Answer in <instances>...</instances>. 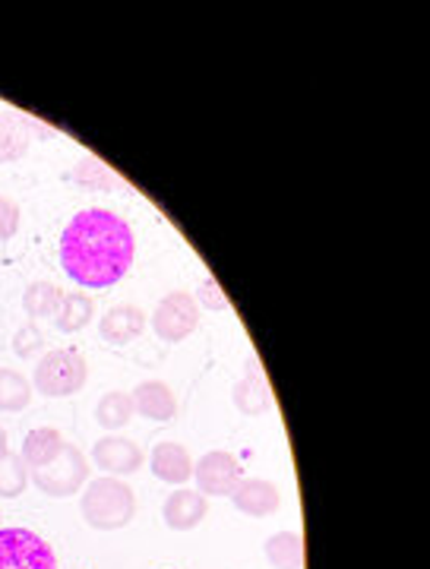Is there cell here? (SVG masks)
<instances>
[{"instance_id":"1","label":"cell","mask_w":430,"mask_h":569,"mask_svg":"<svg viewBox=\"0 0 430 569\" xmlns=\"http://www.w3.org/2000/svg\"><path fill=\"white\" fill-rule=\"evenodd\" d=\"M137 241L130 224L111 209H82L61 234L63 272L80 288H111L130 272Z\"/></svg>"},{"instance_id":"2","label":"cell","mask_w":430,"mask_h":569,"mask_svg":"<svg viewBox=\"0 0 430 569\" xmlns=\"http://www.w3.org/2000/svg\"><path fill=\"white\" fill-rule=\"evenodd\" d=\"M80 512L86 526H92V529H127L133 522V516H137V497L121 478L104 475V478H96V481H86V488L80 490Z\"/></svg>"},{"instance_id":"3","label":"cell","mask_w":430,"mask_h":569,"mask_svg":"<svg viewBox=\"0 0 430 569\" xmlns=\"http://www.w3.org/2000/svg\"><path fill=\"white\" fill-rule=\"evenodd\" d=\"M89 380V361L77 348H54L41 355L39 367L32 373V387L39 389L44 399H67L77 396Z\"/></svg>"},{"instance_id":"4","label":"cell","mask_w":430,"mask_h":569,"mask_svg":"<svg viewBox=\"0 0 430 569\" xmlns=\"http://www.w3.org/2000/svg\"><path fill=\"white\" fill-rule=\"evenodd\" d=\"M29 481H32L41 493H48V497H73V493H80V490L86 488V481H89V459L82 456L80 447H73V443L67 440L61 449V456H58L51 466L29 471Z\"/></svg>"},{"instance_id":"5","label":"cell","mask_w":430,"mask_h":569,"mask_svg":"<svg viewBox=\"0 0 430 569\" xmlns=\"http://www.w3.org/2000/svg\"><path fill=\"white\" fill-rule=\"evenodd\" d=\"M0 569H58V553L36 531L0 526Z\"/></svg>"},{"instance_id":"6","label":"cell","mask_w":430,"mask_h":569,"mask_svg":"<svg viewBox=\"0 0 430 569\" xmlns=\"http://www.w3.org/2000/svg\"><path fill=\"white\" fill-rule=\"evenodd\" d=\"M197 326H200V305L193 301L190 291L164 295L152 313V329L162 342H184Z\"/></svg>"},{"instance_id":"7","label":"cell","mask_w":430,"mask_h":569,"mask_svg":"<svg viewBox=\"0 0 430 569\" xmlns=\"http://www.w3.org/2000/svg\"><path fill=\"white\" fill-rule=\"evenodd\" d=\"M241 478H244L241 462L226 449H212L200 462H193V481H197V490L206 500L209 497H231V490L238 488Z\"/></svg>"},{"instance_id":"8","label":"cell","mask_w":430,"mask_h":569,"mask_svg":"<svg viewBox=\"0 0 430 569\" xmlns=\"http://www.w3.org/2000/svg\"><path fill=\"white\" fill-rule=\"evenodd\" d=\"M92 462L96 468H102L104 475H111V478H123V475H133V471H140L146 462L143 449L137 447L133 440H127V437H102L96 447H92Z\"/></svg>"},{"instance_id":"9","label":"cell","mask_w":430,"mask_h":569,"mask_svg":"<svg viewBox=\"0 0 430 569\" xmlns=\"http://www.w3.org/2000/svg\"><path fill=\"white\" fill-rule=\"evenodd\" d=\"M238 512L244 516H253V519H263V516H272L276 509L282 507V493L272 481H263V478H241L238 488L231 490L228 497Z\"/></svg>"},{"instance_id":"10","label":"cell","mask_w":430,"mask_h":569,"mask_svg":"<svg viewBox=\"0 0 430 569\" xmlns=\"http://www.w3.org/2000/svg\"><path fill=\"white\" fill-rule=\"evenodd\" d=\"M209 512V500H206L200 490H174L162 507V519L168 529L174 531H190L197 529Z\"/></svg>"},{"instance_id":"11","label":"cell","mask_w":430,"mask_h":569,"mask_svg":"<svg viewBox=\"0 0 430 569\" xmlns=\"http://www.w3.org/2000/svg\"><path fill=\"white\" fill-rule=\"evenodd\" d=\"M231 402L241 415H250V418L263 415L272 406V389H269V380L263 377V367L257 365V358H250L247 377L231 389Z\"/></svg>"},{"instance_id":"12","label":"cell","mask_w":430,"mask_h":569,"mask_svg":"<svg viewBox=\"0 0 430 569\" xmlns=\"http://www.w3.org/2000/svg\"><path fill=\"white\" fill-rule=\"evenodd\" d=\"M149 468H152V475L159 481H164V485H187L193 478V459H190V452L181 443H171V440L156 443L152 456H149Z\"/></svg>"},{"instance_id":"13","label":"cell","mask_w":430,"mask_h":569,"mask_svg":"<svg viewBox=\"0 0 430 569\" xmlns=\"http://www.w3.org/2000/svg\"><path fill=\"white\" fill-rule=\"evenodd\" d=\"M99 329H102L104 342H111V346H130V342H137L143 336L146 313L133 305H118L104 313Z\"/></svg>"},{"instance_id":"14","label":"cell","mask_w":430,"mask_h":569,"mask_svg":"<svg viewBox=\"0 0 430 569\" xmlns=\"http://www.w3.org/2000/svg\"><path fill=\"white\" fill-rule=\"evenodd\" d=\"M130 399H133V411H140L149 421H171L178 415V399L162 380H143L130 392Z\"/></svg>"},{"instance_id":"15","label":"cell","mask_w":430,"mask_h":569,"mask_svg":"<svg viewBox=\"0 0 430 569\" xmlns=\"http://www.w3.org/2000/svg\"><path fill=\"white\" fill-rule=\"evenodd\" d=\"M63 443H67V440H63L61 430H54V427H36V430H29L26 440H22L20 459L26 462L29 471L51 466V462L61 456Z\"/></svg>"},{"instance_id":"16","label":"cell","mask_w":430,"mask_h":569,"mask_svg":"<svg viewBox=\"0 0 430 569\" xmlns=\"http://www.w3.org/2000/svg\"><path fill=\"white\" fill-rule=\"evenodd\" d=\"M32 130H39V127L22 114H13V111L0 114V164L17 162L26 156Z\"/></svg>"},{"instance_id":"17","label":"cell","mask_w":430,"mask_h":569,"mask_svg":"<svg viewBox=\"0 0 430 569\" xmlns=\"http://www.w3.org/2000/svg\"><path fill=\"white\" fill-rule=\"evenodd\" d=\"M92 317H96V301L89 295H82V291H70V295H63L61 307L54 313V326L70 336V332L86 329Z\"/></svg>"},{"instance_id":"18","label":"cell","mask_w":430,"mask_h":569,"mask_svg":"<svg viewBox=\"0 0 430 569\" xmlns=\"http://www.w3.org/2000/svg\"><path fill=\"white\" fill-rule=\"evenodd\" d=\"M267 560L276 569H304V541L298 531H276L267 541Z\"/></svg>"},{"instance_id":"19","label":"cell","mask_w":430,"mask_h":569,"mask_svg":"<svg viewBox=\"0 0 430 569\" xmlns=\"http://www.w3.org/2000/svg\"><path fill=\"white\" fill-rule=\"evenodd\" d=\"M61 301L63 291L54 282H32L26 288V295H22V310H26L29 320H44V317L54 320Z\"/></svg>"},{"instance_id":"20","label":"cell","mask_w":430,"mask_h":569,"mask_svg":"<svg viewBox=\"0 0 430 569\" xmlns=\"http://www.w3.org/2000/svg\"><path fill=\"white\" fill-rule=\"evenodd\" d=\"M133 415H137V411H133V399H130V392H121V389L104 392L102 399H99V406H96V421H99L104 430H111V433L130 425Z\"/></svg>"},{"instance_id":"21","label":"cell","mask_w":430,"mask_h":569,"mask_svg":"<svg viewBox=\"0 0 430 569\" xmlns=\"http://www.w3.org/2000/svg\"><path fill=\"white\" fill-rule=\"evenodd\" d=\"M32 402V383L13 367H0V411H22Z\"/></svg>"},{"instance_id":"22","label":"cell","mask_w":430,"mask_h":569,"mask_svg":"<svg viewBox=\"0 0 430 569\" xmlns=\"http://www.w3.org/2000/svg\"><path fill=\"white\" fill-rule=\"evenodd\" d=\"M29 488V468L22 462L17 452H3L0 456V497H7V500H17L22 497Z\"/></svg>"},{"instance_id":"23","label":"cell","mask_w":430,"mask_h":569,"mask_svg":"<svg viewBox=\"0 0 430 569\" xmlns=\"http://www.w3.org/2000/svg\"><path fill=\"white\" fill-rule=\"evenodd\" d=\"M73 181L89 187V190H108V187H114V174L96 159H80L77 171H73Z\"/></svg>"},{"instance_id":"24","label":"cell","mask_w":430,"mask_h":569,"mask_svg":"<svg viewBox=\"0 0 430 569\" xmlns=\"http://www.w3.org/2000/svg\"><path fill=\"white\" fill-rule=\"evenodd\" d=\"M41 348H44V336H41V329L36 323H26L13 336V351L20 355V358H36Z\"/></svg>"},{"instance_id":"25","label":"cell","mask_w":430,"mask_h":569,"mask_svg":"<svg viewBox=\"0 0 430 569\" xmlns=\"http://www.w3.org/2000/svg\"><path fill=\"white\" fill-rule=\"evenodd\" d=\"M20 222H22L20 206L13 203V200H7V197H0V244L17 238Z\"/></svg>"},{"instance_id":"26","label":"cell","mask_w":430,"mask_h":569,"mask_svg":"<svg viewBox=\"0 0 430 569\" xmlns=\"http://www.w3.org/2000/svg\"><path fill=\"white\" fill-rule=\"evenodd\" d=\"M197 305L209 307V310H228V298L226 291H222V284L216 282L212 276H206L203 282H200V291H197V298H193Z\"/></svg>"},{"instance_id":"27","label":"cell","mask_w":430,"mask_h":569,"mask_svg":"<svg viewBox=\"0 0 430 569\" xmlns=\"http://www.w3.org/2000/svg\"><path fill=\"white\" fill-rule=\"evenodd\" d=\"M3 452H7V430L0 427V456H3Z\"/></svg>"}]
</instances>
